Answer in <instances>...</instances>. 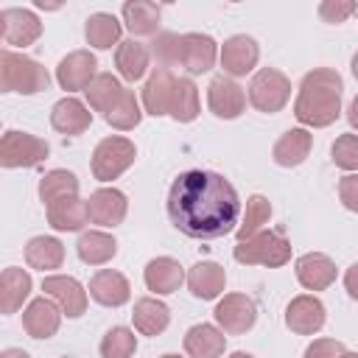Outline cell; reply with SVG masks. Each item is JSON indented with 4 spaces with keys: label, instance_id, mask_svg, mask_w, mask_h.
<instances>
[{
    "label": "cell",
    "instance_id": "obj_1",
    "mask_svg": "<svg viewBox=\"0 0 358 358\" xmlns=\"http://www.w3.org/2000/svg\"><path fill=\"white\" fill-rule=\"evenodd\" d=\"M241 201L229 179L215 171H185L168 193V215L187 238L210 241L235 229Z\"/></svg>",
    "mask_w": 358,
    "mask_h": 358
},
{
    "label": "cell",
    "instance_id": "obj_2",
    "mask_svg": "<svg viewBox=\"0 0 358 358\" xmlns=\"http://www.w3.org/2000/svg\"><path fill=\"white\" fill-rule=\"evenodd\" d=\"M341 76L330 67H316L310 70L302 84H299V95L294 101V115L299 123L313 126V129H324L330 123L338 120L341 115Z\"/></svg>",
    "mask_w": 358,
    "mask_h": 358
},
{
    "label": "cell",
    "instance_id": "obj_3",
    "mask_svg": "<svg viewBox=\"0 0 358 358\" xmlns=\"http://www.w3.org/2000/svg\"><path fill=\"white\" fill-rule=\"evenodd\" d=\"M50 76L48 70L34 62L25 53H14V50H3L0 53V87L3 92H22V95H34L48 90Z\"/></svg>",
    "mask_w": 358,
    "mask_h": 358
},
{
    "label": "cell",
    "instance_id": "obj_4",
    "mask_svg": "<svg viewBox=\"0 0 358 358\" xmlns=\"http://www.w3.org/2000/svg\"><path fill=\"white\" fill-rule=\"evenodd\" d=\"M232 257L238 263H246V266L277 268V266H285L291 260V243L280 229H268V232H257L249 241H241L235 246Z\"/></svg>",
    "mask_w": 358,
    "mask_h": 358
},
{
    "label": "cell",
    "instance_id": "obj_5",
    "mask_svg": "<svg viewBox=\"0 0 358 358\" xmlns=\"http://www.w3.org/2000/svg\"><path fill=\"white\" fill-rule=\"evenodd\" d=\"M291 98V81L285 73H280L277 67H263L255 73L252 84H249V101L257 112H280Z\"/></svg>",
    "mask_w": 358,
    "mask_h": 358
},
{
    "label": "cell",
    "instance_id": "obj_6",
    "mask_svg": "<svg viewBox=\"0 0 358 358\" xmlns=\"http://www.w3.org/2000/svg\"><path fill=\"white\" fill-rule=\"evenodd\" d=\"M50 154L48 143L28 131H6L0 140V165L3 168H34Z\"/></svg>",
    "mask_w": 358,
    "mask_h": 358
},
{
    "label": "cell",
    "instance_id": "obj_7",
    "mask_svg": "<svg viewBox=\"0 0 358 358\" xmlns=\"http://www.w3.org/2000/svg\"><path fill=\"white\" fill-rule=\"evenodd\" d=\"M134 157H137V151H134L131 140H126V137H103L92 151V176L98 182H112L134 162Z\"/></svg>",
    "mask_w": 358,
    "mask_h": 358
},
{
    "label": "cell",
    "instance_id": "obj_8",
    "mask_svg": "<svg viewBox=\"0 0 358 358\" xmlns=\"http://www.w3.org/2000/svg\"><path fill=\"white\" fill-rule=\"evenodd\" d=\"M42 291L62 308L67 319H78L87 310V291L76 277L67 274H50L42 280Z\"/></svg>",
    "mask_w": 358,
    "mask_h": 358
},
{
    "label": "cell",
    "instance_id": "obj_9",
    "mask_svg": "<svg viewBox=\"0 0 358 358\" xmlns=\"http://www.w3.org/2000/svg\"><path fill=\"white\" fill-rule=\"evenodd\" d=\"M257 319V308L246 294H224V299L215 305V322L224 333L241 336L246 333Z\"/></svg>",
    "mask_w": 358,
    "mask_h": 358
},
{
    "label": "cell",
    "instance_id": "obj_10",
    "mask_svg": "<svg viewBox=\"0 0 358 358\" xmlns=\"http://www.w3.org/2000/svg\"><path fill=\"white\" fill-rule=\"evenodd\" d=\"M95 76H98V62H95V56L90 50H73L56 67V81L67 92L87 90L95 81Z\"/></svg>",
    "mask_w": 358,
    "mask_h": 358
},
{
    "label": "cell",
    "instance_id": "obj_11",
    "mask_svg": "<svg viewBox=\"0 0 358 358\" xmlns=\"http://www.w3.org/2000/svg\"><path fill=\"white\" fill-rule=\"evenodd\" d=\"M0 25H3V42L14 48H28L42 36V22L28 8H3Z\"/></svg>",
    "mask_w": 358,
    "mask_h": 358
},
{
    "label": "cell",
    "instance_id": "obj_12",
    "mask_svg": "<svg viewBox=\"0 0 358 358\" xmlns=\"http://www.w3.org/2000/svg\"><path fill=\"white\" fill-rule=\"evenodd\" d=\"M324 305L313 294H299L285 308V324L299 336H313L324 327Z\"/></svg>",
    "mask_w": 358,
    "mask_h": 358
},
{
    "label": "cell",
    "instance_id": "obj_13",
    "mask_svg": "<svg viewBox=\"0 0 358 358\" xmlns=\"http://www.w3.org/2000/svg\"><path fill=\"white\" fill-rule=\"evenodd\" d=\"M207 103H210V112L215 117L232 120V117H238L246 109V95H243V90L232 78L215 76L210 81V87H207Z\"/></svg>",
    "mask_w": 358,
    "mask_h": 358
},
{
    "label": "cell",
    "instance_id": "obj_14",
    "mask_svg": "<svg viewBox=\"0 0 358 358\" xmlns=\"http://www.w3.org/2000/svg\"><path fill=\"white\" fill-rule=\"evenodd\" d=\"M126 210H129V201L117 187H101L87 199V215L92 224H101V227H117L126 218Z\"/></svg>",
    "mask_w": 358,
    "mask_h": 358
},
{
    "label": "cell",
    "instance_id": "obj_15",
    "mask_svg": "<svg viewBox=\"0 0 358 358\" xmlns=\"http://www.w3.org/2000/svg\"><path fill=\"white\" fill-rule=\"evenodd\" d=\"M215 56H218V50H215V39L213 36H207V34H182L179 64L190 76H199V73L213 70Z\"/></svg>",
    "mask_w": 358,
    "mask_h": 358
},
{
    "label": "cell",
    "instance_id": "obj_16",
    "mask_svg": "<svg viewBox=\"0 0 358 358\" xmlns=\"http://www.w3.org/2000/svg\"><path fill=\"white\" fill-rule=\"evenodd\" d=\"M257 59H260V48L246 34L229 36L221 48V67L227 76H246L257 64Z\"/></svg>",
    "mask_w": 358,
    "mask_h": 358
},
{
    "label": "cell",
    "instance_id": "obj_17",
    "mask_svg": "<svg viewBox=\"0 0 358 358\" xmlns=\"http://www.w3.org/2000/svg\"><path fill=\"white\" fill-rule=\"evenodd\" d=\"M90 296L98 302V305H106V308H120L129 302L131 296V285L129 280L115 271V268H101L92 274L90 280Z\"/></svg>",
    "mask_w": 358,
    "mask_h": 358
},
{
    "label": "cell",
    "instance_id": "obj_18",
    "mask_svg": "<svg viewBox=\"0 0 358 358\" xmlns=\"http://www.w3.org/2000/svg\"><path fill=\"white\" fill-rule=\"evenodd\" d=\"M59 324H62V308L48 296L34 299L22 310V327L31 338H50L59 330Z\"/></svg>",
    "mask_w": 358,
    "mask_h": 358
},
{
    "label": "cell",
    "instance_id": "obj_19",
    "mask_svg": "<svg viewBox=\"0 0 358 358\" xmlns=\"http://www.w3.org/2000/svg\"><path fill=\"white\" fill-rule=\"evenodd\" d=\"M296 280L308 291H324L336 280V263L322 252H308L296 260Z\"/></svg>",
    "mask_w": 358,
    "mask_h": 358
},
{
    "label": "cell",
    "instance_id": "obj_20",
    "mask_svg": "<svg viewBox=\"0 0 358 358\" xmlns=\"http://www.w3.org/2000/svg\"><path fill=\"white\" fill-rule=\"evenodd\" d=\"M173 87H176V78L171 76V70L165 67H157L145 87H143V106L148 115L159 117V115H171V101H173Z\"/></svg>",
    "mask_w": 358,
    "mask_h": 358
},
{
    "label": "cell",
    "instance_id": "obj_21",
    "mask_svg": "<svg viewBox=\"0 0 358 358\" xmlns=\"http://www.w3.org/2000/svg\"><path fill=\"white\" fill-rule=\"evenodd\" d=\"M90 123H92V112L73 95L56 101V106L50 112V126L62 134H81L90 129Z\"/></svg>",
    "mask_w": 358,
    "mask_h": 358
},
{
    "label": "cell",
    "instance_id": "obj_22",
    "mask_svg": "<svg viewBox=\"0 0 358 358\" xmlns=\"http://www.w3.org/2000/svg\"><path fill=\"white\" fill-rule=\"evenodd\" d=\"M310 145H313V137L308 129H288L277 143H274V162L282 165V168H296L308 159L310 154Z\"/></svg>",
    "mask_w": 358,
    "mask_h": 358
},
{
    "label": "cell",
    "instance_id": "obj_23",
    "mask_svg": "<svg viewBox=\"0 0 358 358\" xmlns=\"http://www.w3.org/2000/svg\"><path fill=\"white\" fill-rule=\"evenodd\" d=\"M224 285H227V274L213 260H201L187 271V288L199 299H215L224 291Z\"/></svg>",
    "mask_w": 358,
    "mask_h": 358
},
{
    "label": "cell",
    "instance_id": "obj_24",
    "mask_svg": "<svg viewBox=\"0 0 358 358\" xmlns=\"http://www.w3.org/2000/svg\"><path fill=\"white\" fill-rule=\"evenodd\" d=\"M227 347V336L213 324H193L185 333V352L190 358H218Z\"/></svg>",
    "mask_w": 358,
    "mask_h": 358
},
{
    "label": "cell",
    "instance_id": "obj_25",
    "mask_svg": "<svg viewBox=\"0 0 358 358\" xmlns=\"http://www.w3.org/2000/svg\"><path fill=\"white\" fill-rule=\"evenodd\" d=\"M143 277H145L148 291H154V294H173L182 285L185 271H182L179 260H173V257H154V260H148Z\"/></svg>",
    "mask_w": 358,
    "mask_h": 358
},
{
    "label": "cell",
    "instance_id": "obj_26",
    "mask_svg": "<svg viewBox=\"0 0 358 358\" xmlns=\"http://www.w3.org/2000/svg\"><path fill=\"white\" fill-rule=\"evenodd\" d=\"M90 221L87 215V201H81L78 196L70 199H59L48 207V224L59 232H78L84 224Z\"/></svg>",
    "mask_w": 358,
    "mask_h": 358
},
{
    "label": "cell",
    "instance_id": "obj_27",
    "mask_svg": "<svg viewBox=\"0 0 358 358\" xmlns=\"http://www.w3.org/2000/svg\"><path fill=\"white\" fill-rule=\"evenodd\" d=\"M28 294H31V274L17 266H8L0 277V310L17 313L28 299Z\"/></svg>",
    "mask_w": 358,
    "mask_h": 358
},
{
    "label": "cell",
    "instance_id": "obj_28",
    "mask_svg": "<svg viewBox=\"0 0 358 358\" xmlns=\"http://www.w3.org/2000/svg\"><path fill=\"white\" fill-rule=\"evenodd\" d=\"M131 319H134V327H137L143 336H159V333L168 327V322H171V310H168L165 302H159V299H154V296H143V299L134 305Z\"/></svg>",
    "mask_w": 358,
    "mask_h": 358
},
{
    "label": "cell",
    "instance_id": "obj_29",
    "mask_svg": "<svg viewBox=\"0 0 358 358\" xmlns=\"http://www.w3.org/2000/svg\"><path fill=\"white\" fill-rule=\"evenodd\" d=\"M25 260L31 268H39V271L59 268L64 260V246L50 235H36L25 243Z\"/></svg>",
    "mask_w": 358,
    "mask_h": 358
},
{
    "label": "cell",
    "instance_id": "obj_30",
    "mask_svg": "<svg viewBox=\"0 0 358 358\" xmlns=\"http://www.w3.org/2000/svg\"><path fill=\"white\" fill-rule=\"evenodd\" d=\"M159 14H162V8L157 3H148V0H129V3H123V22L137 36L157 34Z\"/></svg>",
    "mask_w": 358,
    "mask_h": 358
},
{
    "label": "cell",
    "instance_id": "obj_31",
    "mask_svg": "<svg viewBox=\"0 0 358 358\" xmlns=\"http://www.w3.org/2000/svg\"><path fill=\"white\" fill-rule=\"evenodd\" d=\"M115 67H117V73L126 81L143 78L145 70H148V48L140 45V42H134V39L120 42L117 50H115Z\"/></svg>",
    "mask_w": 358,
    "mask_h": 358
},
{
    "label": "cell",
    "instance_id": "obj_32",
    "mask_svg": "<svg viewBox=\"0 0 358 358\" xmlns=\"http://www.w3.org/2000/svg\"><path fill=\"white\" fill-rule=\"evenodd\" d=\"M76 252H78V257H81L84 263L101 266V263H106V260L115 257L117 243H115L112 235H106V232H101V229H90V232H81V238H78V243H76Z\"/></svg>",
    "mask_w": 358,
    "mask_h": 358
},
{
    "label": "cell",
    "instance_id": "obj_33",
    "mask_svg": "<svg viewBox=\"0 0 358 358\" xmlns=\"http://www.w3.org/2000/svg\"><path fill=\"white\" fill-rule=\"evenodd\" d=\"M70 196H78V179H76V173L56 168V171H48L39 179V199L45 201V207H50L59 199H70Z\"/></svg>",
    "mask_w": 358,
    "mask_h": 358
},
{
    "label": "cell",
    "instance_id": "obj_34",
    "mask_svg": "<svg viewBox=\"0 0 358 358\" xmlns=\"http://www.w3.org/2000/svg\"><path fill=\"white\" fill-rule=\"evenodd\" d=\"M84 36H87V42L92 48L106 50V48H112L120 39V22H117L115 14H103V11L90 14L87 25H84Z\"/></svg>",
    "mask_w": 358,
    "mask_h": 358
},
{
    "label": "cell",
    "instance_id": "obj_35",
    "mask_svg": "<svg viewBox=\"0 0 358 358\" xmlns=\"http://www.w3.org/2000/svg\"><path fill=\"white\" fill-rule=\"evenodd\" d=\"M123 90H126V87H123L112 73H98L95 81H92L84 92H87L90 106H92L95 112H103V115H106V112L117 103V98H120Z\"/></svg>",
    "mask_w": 358,
    "mask_h": 358
},
{
    "label": "cell",
    "instance_id": "obj_36",
    "mask_svg": "<svg viewBox=\"0 0 358 358\" xmlns=\"http://www.w3.org/2000/svg\"><path fill=\"white\" fill-rule=\"evenodd\" d=\"M171 117L179 123H190L199 117V90L190 78H176L173 101H171Z\"/></svg>",
    "mask_w": 358,
    "mask_h": 358
},
{
    "label": "cell",
    "instance_id": "obj_37",
    "mask_svg": "<svg viewBox=\"0 0 358 358\" xmlns=\"http://www.w3.org/2000/svg\"><path fill=\"white\" fill-rule=\"evenodd\" d=\"M268 218H271V204H268V199H266V196H260V193L249 196V199H246L243 221L238 224V243H241V241L255 238V235L260 232V227H263Z\"/></svg>",
    "mask_w": 358,
    "mask_h": 358
},
{
    "label": "cell",
    "instance_id": "obj_38",
    "mask_svg": "<svg viewBox=\"0 0 358 358\" xmlns=\"http://www.w3.org/2000/svg\"><path fill=\"white\" fill-rule=\"evenodd\" d=\"M103 117H106V123H109L112 129H120V131L134 129V126L140 123V117H143V112H140V103H137L134 92H131V90H123V92H120V98H117V103H115Z\"/></svg>",
    "mask_w": 358,
    "mask_h": 358
},
{
    "label": "cell",
    "instance_id": "obj_39",
    "mask_svg": "<svg viewBox=\"0 0 358 358\" xmlns=\"http://www.w3.org/2000/svg\"><path fill=\"white\" fill-rule=\"evenodd\" d=\"M134 350H137V336L129 327H112L101 341L103 358H131Z\"/></svg>",
    "mask_w": 358,
    "mask_h": 358
},
{
    "label": "cell",
    "instance_id": "obj_40",
    "mask_svg": "<svg viewBox=\"0 0 358 358\" xmlns=\"http://www.w3.org/2000/svg\"><path fill=\"white\" fill-rule=\"evenodd\" d=\"M154 48V59L159 62V67H171V64H179V48H182V34H171V31H165V34H157V39L151 42Z\"/></svg>",
    "mask_w": 358,
    "mask_h": 358
},
{
    "label": "cell",
    "instance_id": "obj_41",
    "mask_svg": "<svg viewBox=\"0 0 358 358\" xmlns=\"http://www.w3.org/2000/svg\"><path fill=\"white\" fill-rule=\"evenodd\" d=\"M330 154H333V162L338 168L358 171V134H341V137H336Z\"/></svg>",
    "mask_w": 358,
    "mask_h": 358
},
{
    "label": "cell",
    "instance_id": "obj_42",
    "mask_svg": "<svg viewBox=\"0 0 358 358\" xmlns=\"http://www.w3.org/2000/svg\"><path fill=\"white\" fill-rule=\"evenodd\" d=\"M352 11H355V3H350V0H324V3H319V17L324 22H344Z\"/></svg>",
    "mask_w": 358,
    "mask_h": 358
},
{
    "label": "cell",
    "instance_id": "obj_43",
    "mask_svg": "<svg viewBox=\"0 0 358 358\" xmlns=\"http://www.w3.org/2000/svg\"><path fill=\"white\" fill-rule=\"evenodd\" d=\"M344 344L336 338H316L313 344H308L305 358H341Z\"/></svg>",
    "mask_w": 358,
    "mask_h": 358
},
{
    "label": "cell",
    "instance_id": "obj_44",
    "mask_svg": "<svg viewBox=\"0 0 358 358\" xmlns=\"http://www.w3.org/2000/svg\"><path fill=\"white\" fill-rule=\"evenodd\" d=\"M338 199L347 210L358 213V173H347L341 182H338Z\"/></svg>",
    "mask_w": 358,
    "mask_h": 358
},
{
    "label": "cell",
    "instance_id": "obj_45",
    "mask_svg": "<svg viewBox=\"0 0 358 358\" xmlns=\"http://www.w3.org/2000/svg\"><path fill=\"white\" fill-rule=\"evenodd\" d=\"M344 288H347V294H350L352 299H358V263H352V266L347 268V274H344Z\"/></svg>",
    "mask_w": 358,
    "mask_h": 358
},
{
    "label": "cell",
    "instance_id": "obj_46",
    "mask_svg": "<svg viewBox=\"0 0 358 358\" xmlns=\"http://www.w3.org/2000/svg\"><path fill=\"white\" fill-rule=\"evenodd\" d=\"M347 120H350V126L358 131V95L352 98V103H350V112H347Z\"/></svg>",
    "mask_w": 358,
    "mask_h": 358
},
{
    "label": "cell",
    "instance_id": "obj_47",
    "mask_svg": "<svg viewBox=\"0 0 358 358\" xmlns=\"http://www.w3.org/2000/svg\"><path fill=\"white\" fill-rule=\"evenodd\" d=\"M0 358H31V355L25 350H20V347H8V350L0 352Z\"/></svg>",
    "mask_w": 358,
    "mask_h": 358
},
{
    "label": "cell",
    "instance_id": "obj_48",
    "mask_svg": "<svg viewBox=\"0 0 358 358\" xmlns=\"http://www.w3.org/2000/svg\"><path fill=\"white\" fill-rule=\"evenodd\" d=\"M229 358H255V355H249V352H243V350H238V352H232Z\"/></svg>",
    "mask_w": 358,
    "mask_h": 358
},
{
    "label": "cell",
    "instance_id": "obj_49",
    "mask_svg": "<svg viewBox=\"0 0 358 358\" xmlns=\"http://www.w3.org/2000/svg\"><path fill=\"white\" fill-rule=\"evenodd\" d=\"M352 76H355V78H358V53H355V56H352Z\"/></svg>",
    "mask_w": 358,
    "mask_h": 358
},
{
    "label": "cell",
    "instance_id": "obj_50",
    "mask_svg": "<svg viewBox=\"0 0 358 358\" xmlns=\"http://www.w3.org/2000/svg\"><path fill=\"white\" fill-rule=\"evenodd\" d=\"M341 358H358V352H341Z\"/></svg>",
    "mask_w": 358,
    "mask_h": 358
},
{
    "label": "cell",
    "instance_id": "obj_51",
    "mask_svg": "<svg viewBox=\"0 0 358 358\" xmlns=\"http://www.w3.org/2000/svg\"><path fill=\"white\" fill-rule=\"evenodd\" d=\"M162 358H182V355H173V352H168V355H162Z\"/></svg>",
    "mask_w": 358,
    "mask_h": 358
}]
</instances>
